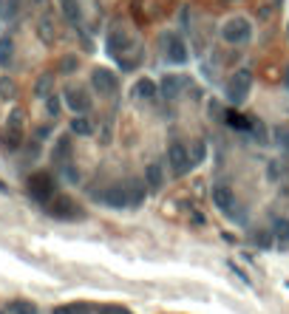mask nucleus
Listing matches in <instances>:
<instances>
[{
    "instance_id": "nucleus-1",
    "label": "nucleus",
    "mask_w": 289,
    "mask_h": 314,
    "mask_svg": "<svg viewBox=\"0 0 289 314\" xmlns=\"http://www.w3.org/2000/svg\"><path fill=\"white\" fill-rule=\"evenodd\" d=\"M167 164L176 175H187L193 170V156H190V145H182V142H173L167 148Z\"/></svg>"
},
{
    "instance_id": "nucleus-2",
    "label": "nucleus",
    "mask_w": 289,
    "mask_h": 314,
    "mask_svg": "<svg viewBox=\"0 0 289 314\" xmlns=\"http://www.w3.org/2000/svg\"><path fill=\"white\" fill-rule=\"evenodd\" d=\"M250 88H253V74L250 71H236L233 77L227 79V85H224V94L233 105H241L250 94Z\"/></svg>"
},
{
    "instance_id": "nucleus-3",
    "label": "nucleus",
    "mask_w": 289,
    "mask_h": 314,
    "mask_svg": "<svg viewBox=\"0 0 289 314\" xmlns=\"http://www.w3.org/2000/svg\"><path fill=\"white\" fill-rule=\"evenodd\" d=\"M221 37L227 40V43L238 45V43H247L250 37H253V26H250V20L247 17H233L224 23V28H221Z\"/></svg>"
},
{
    "instance_id": "nucleus-4",
    "label": "nucleus",
    "mask_w": 289,
    "mask_h": 314,
    "mask_svg": "<svg viewBox=\"0 0 289 314\" xmlns=\"http://www.w3.org/2000/svg\"><path fill=\"white\" fill-rule=\"evenodd\" d=\"M57 187H54V178L48 173H34L28 178V192H31V198H37L40 204H48V201L57 195Z\"/></svg>"
},
{
    "instance_id": "nucleus-5",
    "label": "nucleus",
    "mask_w": 289,
    "mask_h": 314,
    "mask_svg": "<svg viewBox=\"0 0 289 314\" xmlns=\"http://www.w3.org/2000/svg\"><path fill=\"white\" fill-rule=\"evenodd\" d=\"M45 209H48V215H54V218H62V221H77V218H82V209H79L71 198H65V195H54V198L45 204Z\"/></svg>"
},
{
    "instance_id": "nucleus-6",
    "label": "nucleus",
    "mask_w": 289,
    "mask_h": 314,
    "mask_svg": "<svg viewBox=\"0 0 289 314\" xmlns=\"http://www.w3.org/2000/svg\"><path fill=\"white\" fill-rule=\"evenodd\" d=\"M99 201L108 204V207H114V209L131 207V204H128V187H125V181H116V184H111V187H105V192L99 195Z\"/></svg>"
},
{
    "instance_id": "nucleus-7",
    "label": "nucleus",
    "mask_w": 289,
    "mask_h": 314,
    "mask_svg": "<svg viewBox=\"0 0 289 314\" xmlns=\"http://www.w3.org/2000/svg\"><path fill=\"white\" fill-rule=\"evenodd\" d=\"M105 45H108V54L119 60V57H125V54L131 51L133 40H131V34H128V31H122V28H114V31L108 34V43Z\"/></svg>"
},
{
    "instance_id": "nucleus-8",
    "label": "nucleus",
    "mask_w": 289,
    "mask_h": 314,
    "mask_svg": "<svg viewBox=\"0 0 289 314\" xmlns=\"http://www.w3.org/2000/svg\"><path fill=\"white\" fill-rule=\"evenodd\" d=\"M91 85H94L96 94H102V96L114 94L116 91V74L108 71V68H94L91 71Z\"/></svg>"
},
{
    "instance_id": "nucleus-9",
    "label": "nucleus",
    "mask_w": 289,
    "mask_h": 314,
    "mask_svg": "<svg viewBox=\"0 0 289 314\" xmlns=\"http://www.w3.org/2000/svg\"><path fill=\"white\" fill-rule=\"evenodd\" d=\"M62 96H65V105H68L74 114H85L88 108H91V99H88V91H85V88L68 85Z\"/></svg>"
},
{
    "instance_id": "nucleus-10",
    "label": "nucleus",
    "mask_w": 289,
    "mask_h": 314,
    "mask_svg": "<svg viewBox=\"0 0 289 314\" xmlns=\"http://www.w3.org/2000/svg\"><path fill=\"white\" fill-rule=\"evenodd\" d=\"M165 45H167V60H170V62H176V65L187 62L190 51H187V43H184L179 34H167L165 37Z\"/></svg>"
},
{
    "instance_id": "nucleus-11",
    "label": "nucleus",
    "mask_w": 289,
    "mask_h": 314,
    "mask_svg": "<svg viewBox=\"0 0 289 314\" xmlns=\"http://www.w3.org/2000/svg\"><path fill=\"white\" fill-rule=\"evenodd\" d=\"M213 201H216V207L224 212V215H236V209H238V201H236V192L230 190V187H216L213 190Z\"/></svg>"
},
{
    "instance_id": "nucleus-12",
    "label": "nucleus",
    "mask_w": 289,
    "mask_h": 314,
    "mask_svg": "<svg viewBox=\"0 0 289 314\" xmlns=\"http://www.w3.org/2000/svg\"><path fill=\"white\" fill-rule=\"evenodd\" d=\"M125 187H128V204H131V207H142L145 198H148V192H150L148 184L139 181V178H128Z\"/></svg>"
},
{
    "instance_id": "nucleus-13",
    "label": "nucleus",
    "mask_w": 289,
    "mask_h": 314,
    "mask_svg": "<svg viewBox=\"0 0 289 314\" xmlns=\"http://www.w3.org/2000/svg\"><path fill=\"white\" fill-rule=\"evenodd\" d=\"M145 184H148L150 192H159L165 187V170H162L159 161H150V164L145 167Z\"/></svg>"
},
{
    "instance_id": "nucleus-14",
    "label": "nucleus",
    "mask_w": 289,
    "mask_h": 314,
    "mask_svg": "<svg viewBox=\"0 0 289 314\" xmlns=\"http://www.w3.org/2000/svg\"><path fill=\"white\" fill-rule=\"evenodd\" d=\"M184 85H187V79H179V77H173V74H165V77H162V85H159V94L165 96V99H176Z\"/></svg>"
},
{
    "instance_id": "nucleus-15",
    "label": "nucleus",
    "mask_w": 289,
    "mask_h": 314,
    "mask_svg": "<svg viewBox=\"0 0 289 314\" xmlns=\"http://www.w3.org/2000/svg\"><path fill=\"white\" fill-rule=\"evenodd\" d=\"M156 94H159L156 82H153V79H148V77H142L139 82L131 88V96H133V99H156Z\"/></svg>"
},
{
    "instance_id": "nucleus-16",
    "label": "nucleus",
    "mask_w": 289,
    "mask_h": 314,
    "mask_svg": "<svg viewBox=\"0 0 289 314\" xmlns=\"http://www.w3.org/2000/svg\"><path fill=\"white\" fill-rule=\"evenodd\" d=\"M60 11H62V17L68 20L71 26H79V20H82L79 0H60Z\"/></svg>"
},
{
    "instance_id": "nucleus-17",
    "label": "nucleus",
    "mask_w": 289,
    "mask_h": 314,
    "mask_svg": "<svg viewBox=\"0 0 289 314\" xmlns=\"http://www.w3.org/2000/svg\"><path fill=\"white\" fill-rule=\"evenodd\" d=\"M221 119H224L230 128H236V131H253V128H255L253 119H247V116L238 114V111H224V116H221Z\"/></svg>"
},
{
    "instance_id": "nucleus-18",
    "label": "nucleus",
    "mask_w": 289,
    "mask_h": 314,
    "mask_svg": "<svg viewBox=\"0 0 289 314\" xmlns=\"http://www.w3.org/2000/svg\"><path fill=\"white\" fill-rule=\"evenodd\" d=\"M272 235L281 246L289 244V221L287 218H272Z\"/></svg>"
},
{
    "instance_id": "nucleus-19",
    "label": "nucleus",
    "mask_w": 289,
    "mask_h": 314,
    "mask_svg": "<svg viewBox=\"0 0 289 314\" xmlns=\"http://www.w3.org/2000/svg\"><path fill=\"white\" fill-rule=\"evenodd\" d=\"M71 133H77V136H91V133H94V122L85 119L82 114H77L71 119Z\"/></svg>"
},
{
    "instance_id": "nucleus-20",
    "label": "nucleus",
    "mask_w": 289,
    "mask_h": 314,
    "mask_svg": "<svg viewBox=\"0 0 289 314\" xmlns=\"http://www.w3.org/2000/svg\"><path fill=\"white\" fill-rule=\"evenodd\" d=\"M20 142H23L20 131H11V128H6V131L0 133V148H3V150H17Z\"/></svg>"
},
{
    "instance_id": "nucleus-21",
    "label": "nucleus",
    "mask_w": 289,
    "mask_h": 314,
    "mask_svg": "<svg viewBox=\"0 0 289 314\" xmlns=\"http://www.w3.org/2000/svg\"><path fill=\"white\" fill-rule=\"evenodd\" d=\"M71 156V139L68 136H62L57 145H54V153H51V161H57V164H65V158Z\"/></svg>"
},
{
    "instance_id": "nucleus-22",
    "label": "nucleus",
    "mask_w": 289,
    "mask_h": 314,
    "mask_svg": "<svg viewBox=\"0 0 289 314\" xmlns=\"http://www.w3.org/2000/svg\"><path fill=\"white\" fill-rule=\"evenodd\" d=\"M37 31H40V40H43V43H54V40H57V28H54L51 17L40 20V23H37Z\"/></svg>"
},
{
    "instance_id": "nucleus-23",
    "label": "nucleus",
    "mask_w": 289,
    "mask_h": 314,
    "mask_svg": "<svg viewBox=\"0 0 289 314\" xmlns=\"http://www.w3.org/2000/svg\"><path fill=\"white\" fill-rule=\"evenodd\" d=\"M14 60V43L11 37H0V65H11Z\"/></svg>"
},
{
    "instance_id": "nucleus-24",
    "label": "nucleus",
    "mask_w": 289,
    "mask_h": 314,
    "mask_svg": "<svg viewBox=\"0 0 289 314\" xmlns=\"http://www.w3.org/2000/svg\"><path fill=\"white\" fill-rule=\"evenodd\" d=\"M272 139H275L278 148L289 150V125H275V128H272Z\"/></svg>"
},
{
    "instance_id": "nucleus-25",
    "label": "nucleus",
    "mask_w": 289,
    "mask_h": 314,
    "mask_svg": "<svg viewBox=\"0 0 289 314\" xmlns=\"http://www.w3.org/2000/svg\"><path fill=\"white\" fill-rule=\"evenodd\" d=\"M253 241H255V246L270 249V246L275 244V235H272V232H267V229H255V232H253Z\"/></svg>"
},
{
    "instance_id": "nucleus-26",
    "label": "nucleus",
    "mask_w": 289,
    "mask_h": 314,
    "mask_svg": "<svg viewBox=\"0 0 289 314\" xmlns=\"http://www.w3.org/2000/svg\"><path fill=\"white\" fill-rule=\"evenodd\" d=\"M51 82H54V77H51V74H43V77L37 79L34 94H37V96H48V91H51Z\"/></svg>"
},
{
    "instance_id": "nucleus-27",
    "label": "nucleus",
    "mask_w": 289,
    "mask_h": 314,
    "mask_svg": "<svg viewBox=\"0 0 289 314\" xmlns=\"http://www.w3.org/2000/svg\"><path fill=\"white\" fill-rule=\"evenodd\" d=\"M190 156H193V161H204V156H207V145H204V142H193L190 145Z\"/></svg>"
},
{
    "instance_id": "nucleus-28",
    "label": "nucleus",
    "mask_w": 289,
    "mask_h": 314,
    "mask_svg": "<svg viewBox=\"0 0 289 314\" xmlns=\"http://www.w3.org/2000/svg\"><path fill=\"white\" fill-rule=\"evenodd\" d=\"M9 128L11 131H23V111H20V108H14L9 114Z\"/></svg>"
},
{
    "instance_id": "nucleus-29",
    "label": "nucleus",
    "mask_w": 289,
    "mask_h": 314,
    "mask_svg": "<svg viewBox=\"0 0 289 314\" xmlns=\"http://www.w3.org/2000/svg\"><path fill=\"white\" fill-rule=\"evenodd\" d=\"M281 175H284V164H281V161H270V167H267V178H270V181H278Z\"/></svg>"
},
{
    "instance_id": "nucleus-30",
    "label": "nucleus",
    "mask_w": 289,
    "mask_h": 314,
    "mask_svg": "<svg viewBox=\"0 0 289 314\" xmlns=\"http://www.w3.org/2000/svg\"><path fill=\"white\" fill-rule=\"evenodd\" d=\"M45 111H48V116H57V114H60V96H54V94L45 96Z\"/></svg>"
},
{
    "instance_id": "nucleus-31",
    "label": "nucleus",
    "mask_w": 289,
    "mask_h": 314,
    "mask_svg": "<svg viewBox=\"0 0 289 314\" xmlns=\"http://www.w3.org/2000/svg\"><path fill=\"white\" fill-rule=\"evenodd\" d=\"M11 312L14 314H37V309L31 303H26V300H17V303H11Z\"/></svg>"
},
{
    "instance_id": "nucleus-32",
    "label": "nucleus",
    "mask_w": 289,
    "mask_h": 314,
    "mask_svg": "<svg viewBox=\"0 0 289 314\" xmlns=\"http://www.w3.org/2000/svg\"><path fill=\"white\" fill-rule=\"evenodd\" d=\"M0 96H3V99H11V96H14V82H11V79H0Z\"/></svg>"
},
{
    "instance_id": "nucleus-33",
    "label": "nucleus",
    "mask_w": 289,
    "mask_h": 314,
    "mask_svg": "<svg viewBox=\"0 0 289 314\" xmlns=\"http://www.w3.org/2000/svg\"><path fill=\"white\" fill-rule=\"evenodd\" d=\"M60 71L62 74H74V71H77V57H65V60L60 62Z\"/></svg>"
},
{
    "instance_id": "nucleus-34",
    "label": "nucleus",
    "mask_w": 289,
    "mask_h": 314,
    "mask_svg": "<svg viewBox=\"0 0 289 314\" xmlns=\"http://www.w3.org/2000/svg\"><path fill=\"white\" fill-rule=\"evenodd\" d=\"M68 314H91V309L85 303H74V306H68Z\"/></svg>"
},
{
    "instance_id": "nucleus-35",
    "label": "nucleus",
    "mask_w": 289,
    "mask_h": 314,
    "mask_svg": "<svg viewBox=\"0 0 289 314\" xmlns=\"http://www.w3.org/2000/svg\"><path fill=\"white\" fill-rule=\"evenodd\" d=\"M65 167V175H68V181H79V173L74 170V164H62Z\"/></svg>"
},
{
    "instance_id": "nucleus-36",
    "label": "nucleus",
    "mask_w": 289,
    "mask_h": 314,
    "mask_svg": "<svg viewBox=\"0 0 289 314\" xmlns=\"http://www.w3.org/2000/svg\"><path fill=\"white\" fill-rule=\"evenodd\" d=\"M102 314H131V312H125V309H116V306H111V309H102Z\"/></svg>"
},
{
    "instance_id": "nucleus-37",
    "label": "nucleus",
    "mask_w": 289,
    "mask_h": 314,
    "mask_svg": "<svg viewBox=\"0 0 289 314\" xmlns=\"http://www.w3.org/2000/svg\"><path fill=\"white\" fill-rule=\"evenodd\" d=\"M219 111H221V108H219V102L213 99V102H210V114H213V116H219Z\"/></svg>"
},
{
    "instance_id": "nucleus-38",
    "label": "nucleus",
    "mask_w": 289,
    "mask_h": 314,
    "mask_svg": "<svg viewBox=\"0 0 289 314\" xmlns=\"http://www.w3.org/2000/svg\"><path fill=\"white\" fill-rule=\"evenodd\" d=\"M287 88H289V71H287Z\"/></svg>"
},
{
    "instance_id": "nucleus-39",
    "label": "nucleus",
    "mask_w": 289,
    "mask_h": 314,
    "mask_svg": "<svg viewBox=\"0 0 289 314\" xmlns=\"http://www.w3.org/2000/svg\"><path fill=\"white\" fill-rule=\"evenodd\" d=\"M287 31H289V28H287Z\"/></svg>"
}]
</instances>
